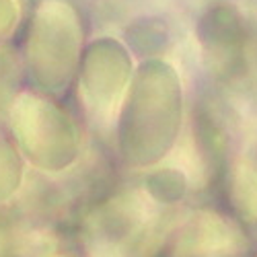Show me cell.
I'll list each match as a JSON object with an SVG mask.
<instances>
[{
	"instance_id": "cell-2",
	"label": "cell",
	"mask_w": 257,
	"mask_h": 257,
	"mask_svg": "<svg viewBox=\"0 0 257 257\" xmlns=\"http://www.w3.org/2000/svg\"><path fill=\"white\" fill-rule=\"evenodd\" d=\"M198 35L202 46L222 64H241L245 44V23L239 11L230 5L212 7L200 21Z\"/></svg>"
},
{
	"instance_id": "cell-3",
	"label": "cell",
	"mask_w": 257,
	"mask_h": 257,
	"mask_svg": "<svg viewBox=\"0 0 257 257\" xmlns=\"http://www.w3.org/2000/svg\"><path fill=\"white\" fill-rule=\"evenodd\" d=\"M151 191L153 196L163 202H175L185 191V179L179 171H161L151 177Z\"/></svg>"
},
{
	"instance_id": "cell-1",
	"label": "cell",
	"mask_w": 257,
	"mask_h": 257,
	"mask_svg": "<svg viewBox=\"0 0 257 257\" xmlns=\"http://www.w3.org/2000/svg\"><path fill=\"white\" fill-rule=\"evenodd\" d=\"M132 119L140 132V161L148 165L165 157L181 119V87L171 66L163 62L142 66Z\"/></svg>"
}]
</instances>
